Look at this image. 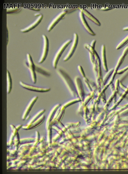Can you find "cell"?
Wrapping results in <instances>:
<instances>
[{
	"instance_id": "obj_1",
	"label": "cell",
	"mask_w": 128,
	"mask_h": 174,
	"mask_svg": "<svg viewBox=\"0 0 128 174\" xmlns=\"http://www.w3.org/2000/svg\"><path fill=\"white\" fill-rule=\"evenodd\" d=\"M56 72L58 75L64 82L66 86L67 87L68 89L69 90L71 93H72L73 94H76V92L75 87L72 80L70 78L68 75L61 69H58Z\"/></svg>"
},
{
	"instance_id": "obj_2",
	"label": "cell",
	"mask_w": 128,
	"mask_h": 174,
	"mask_svg": "<svg viewBox=\"0 0 128 174\" xmlns=\"http://www.w3.org/2000/svg\"><path fill=\"white\" fill-rule=\"evenodd\" d=\"M27 61L26 65L28 68L30 75L31 80L33 83L35 84L37 82V77L35 72V65L31 55L29 54L26 55Z\"/></svg>"
},
{
	"instance_id": "obj_3",
	"label": "cell",
	"mask_w": 128,
	"mask_h": 174,
	"mask_svg": "<svg viewBox=\"0 0 128 174\" xmlns=\"http://www.w3.org/2000/svg\"><path fill=\"white\" fill-rule=\"evenodd\" d=\"M72 41V40H68V41L65 42L60 47V48L58 50V51L56 52V54L54 56V59H53L52 62L53 67H54V69L56 68L58 61H59L60 58L61 56H62V53L64 52V50H65L66 48L68 46H69V44H70Z\"/></svg>"
},
{
	"instance_id": "obj_4",
	"label": "cell",
	"mask_w": 128,
	"mask_h": 174,
	"mask_svg": "<svg viewBox=\"0 0 128 174\" xmlns=\"http://www.w3.org/2000/svg\"><path fill=\"white\" fill-rule=\"evenodd\" d=\"M42 37L43 39V46L42 54L39 61V63H42L45 60L49 50V41L47 37L43 35Z\"/></svg>"
},
{
	"instance_id": "obj_5",
	"label": "cell",
	"mask_w": 128,
	"mask_h": 174,
	"mask_svg": "<svg viewBox=\"0 0 128 174\" xmlns=\"http://www.w3.org/2000/svg\"><path fill=\"white\" fill-rule=\"evenodd\" d=\"M78 42H79V36H78L77 33H74V39H73L72 46H71L70 49L68 54L64 58V61H68L73 56L75 51L76 48H77Z\"/></svg>"
},
{
	"instance_id": "obj_6",
	"label": "cell",
	"mask_w": 128,
	"mask_h": 174,
	"mask_svg": "<svg viewBox=\"0 0 128 174\" xmlns=\"http://www.w3.org/2000/svg\"><path fill=\"white\" fill-rule=\"evenodd\" d=\"M20 84L21 86L23 88L30 90V91L44 92L49 91L51 90V88H41V87L33 86V85L26 84L22 81L20 82Z\"/></svg>"
},
{
	"instance_id": "obj_7",
	"label": "cell",
	"mask_w": 128,
	"mask_h": 174,
	"mask_svg": "<svg viewBox=\"0 0 128 174\" xmlns=\"http://www.w3.org/2000/svg\"><path fill=\"white\" fill-rule=\"evenodd\" d=\"M67 11H64L59 13V14L56 16L55 18L53 19L47 28V30L48 31H50L57 24L58 22L62 19L65 16Z\"/></svg>"
},
{
	"instance_id": "obj_8",
	"label": "cell",
	"mask_w": 128,
	"mask_h": 174,
	"mask_svg": "<svg viewBox=\"0 0 128 174\" xmlns=\"http://www.w3.org/2000/svg\"><path fill=\"white\" fill-rule=\"evenodd\" d=\"M43 18V15L41 14L38 16L37 19L35 20L29 26L27 27L24 29H22L21 30V31L22 33H26L28 32L31 30L34 29V28L36 27L37 26L39 25L40 23L41 22V20Z\"/></svg>"
},
{
	"instance_id": "obj_9",
	"label": "cell",
	"mask_w": 128,
	"mask_h": 174,
	"mask_svg": "<svg viewBox=\"0 0 128 174\" xmlns=\"http://www.w3.org/2000/svg\"><path fill=\"white\" fill-rule=\"evenodd\" d=\"M79 16L80 19H81V23L84 27L85 28L87 31V32L89 34L92 36H95L96 34L94 33V32L91 29L90 27H89V24L86 21V20L84 16L83 13L81 12L79 13Z\"/></svg>"
},
{
	"instance_id": "obj_10",
	"label": "cell",
	"mask_w": 128,
	"mask_h": 174,
	"mask_svg": "<svg viewBox=\"0 0 128 174\" xmlns=\"http://www.w3.org/2000/svg\"><path fill=\"white\" fill-rule=\"evenodd\" d=\"M79 10H80L81 12L83 13L84 16H86V17L90 20L91 21H92L95 24L97 25L98 26H101V24L100 22L86 10L83 9V8H80Z\"/></svg>"
},
{
	"instance_id": "obj_11",
	"label": "cell",
	"mask_w": 128,
	"mask_h": 174,
	"mask_svg": "<svg viewBox=\"0 0 128 174\" xmlns=\"http://www.w3.org/2000/svg\"><path fill=\"white\" fill-rule=\"evenodd\" d=\"M101 58H102L103 66L104 69L106 71H107L108 68L106 59L105 46L104 45H102L101 48Z\"/></svg>"
},
{
	"instance_id": "obj_12",
	"label": "cell",
	"mask_w": 128,
	"mask_h": 174,
	"mask_svg": "<svg viewBox=\"0 0 128 174\" xmlns=\"http://www.w3.org/2000/svg\"><path fill=\"white\" fill-rule=\"evenodd\" d=\"M7 93H9L12 89V80L9 71H7Z\"/></svg>"
},
{
	"instance_id": "obj_13",
	"label": "cell",
	"mask_w": 128,
	"mask_h": 174,
	"mask_svg": "<svg viewBox=\"0 0 128 174\" xmlns=\"http://www.w3.org/2000/svg\"><path fill=\"white\" fill-rule=\"evenodd\" d=\"M37 97H35L34 98H33L32 100H31L30 103L29 104V105H28L27 108L26 109L25 111L24 112V115H23V120L25 119V118L26 116H27V115L28 114V113H29L30 110L31 108L32 107L33 105L34 104V103H35V102H36L37 99Z\"/></svg>"
},
{
	"instance_id": "obj_14",
	"label": "cell",
	"mask_w": 128,
	"mask_h": 174,
	"mask_svg": "<svg viewBox=\"0 0 128 174\" xmlns=\"http://www.w3.org/2000/svg\"><path fill=\"white\" fill-rule=\"evenodd\" d=\"M128 43V35L126 37L124 38L123 40H122V41L121 42V43L118 45L117 47H116V49L119 50L121 48L123 47L124 46L127 44Z\"/></svg>"
},
{
	"instance_id": "obj_15",
	"label": "cell",
	"mask_w": 128,
	"mask_h": 174,
	"mask_svg": "<svg viewBox=\"0 0 128 174\" xmlns=\"http://www.w3.org/2000/svg\"><path fill=\"white\" fill-rule=\"evenodd\" d=\"M125 57V56H124L123 55H122V56H121V57L119 58V61H118L117 64L116 65L115 67V68H114V71L117 72L119 67L121 66V65L122 64L123 62Z\"/></svg>"
},
{
	"instance_id": "obj_16",
	"label": "cell",
	"mask_w": 128,
	"mask_h": 174,
	"mask_svg": "<svg viewBox=\"0 0 128 174\" xmlns=\"http://www.w3.org/2000/svg\"><path fill=\"white\" fill-rule=\"evenodd\" d=\"M114 69L112 68L107 73V74L106 75V76H104V82H106L107 81V80L108 79V78L110 77L111 75L112 74V73H113L114 71Z\"/></svg>"
},
{
	"instance_id": "obj_17",
	"label": "cell",
	"mask_w": 128,
	"mask_h": 174,
	"mask_svg": "<svg viewBox=\"0 0 128 174\" xmlns=\"http://www.w3.org/2000/svg\"><path fill=\"white\" fill-rule=\"evenodd\" d=\"M85 47L86 49L89 50L90 52V53H91V54H94L95 51L94 48H93L92 46H91L90 45L85 44Z\"/></svg>"
},
{
	"instance_id": "obj_18",
	"label": "cell",
	"mask_w": 128,
	"mask_h": 174,
	"mask_svg": "<svg viewBox=\"0 0 128 174\" xmlns=\"http://www.w3.org/2000/svg\"><path fill=\"white\" fill-rule=\"evenodd\" d=\"M127 70H128V66L126 67L123 69L118 70L117 71V73L119 74H122V73L125 72Z\"/></svg>"
},
{
	"instance_id": "obj_19",
	"label": "cell",
	"mask_w": 128,
	"mask_h": 174,
	"mask_svg": "<svg viewBox=\"0 0 128 174\" xmlns=\"http://www.w3.org/2000/svg\"><path fill=\"white\" fill-rule=\"evenodd\" d=\"M78 68L81 75H82L83 77H85V74L83 70L82 67L81 66H79L78 67Z\"/></svg>"
},
{
	"instance_id": "obj_20",
	"label": "cell",
	"mask_w": 128,
	"mask_h": 174,
	"mask_svg": "<svg viewBox=\"0 0 128 174\" xmlns=\"http://www.w3.org/2000/svg\"><path fill=\"white\" fill-rule=\"evenodd\" d=\"M128 53V46L124 50L123 52V55L124 56H126Z\"/></svg>"
},
{
	"instance_id": "obj_21",
	"label": "cell",
	"mask_w": 128,
	"mask_h": 174,
	"mask_svg": "<svg viewBox=\"0 0 128 174\" xmlns=\"http://www.w3.org/2000/svg\"><path fill=\"white\" fill-rule=\"evenodd\" d=\"M96 43V41L95 40H93L92 41L91 43L90 46H92L93 48H94L95 46V45Z\"/></svg>"
},
{
	"instance_id": "obj_22",
	"label": "cell",
	"mask_w": 128,
	"mask_h": 174,
	"mask_svg": "<svg viewBox=\"0 0 128 174\" xmlns=\"http://www.w3.org/2000/svg\"><path fill=\"white\" fill-rule=\"evenodd\" d=\"M110 8H109L108 7H106L105 8L104 7H103L102 8H101V10H104V11H107L108 10H110Z\"/></svg>"
},
{
	"instance_id": "obj_23",
	"label": "cell",
	"mask_w": 128,
	"mask_h": 174,
	"mask_svg": "<svg viewBox=\"0 0 128 174\" xmlns=\"http://www.w3.org/2000/svg\"><path fill=\"white\" fill-rule=\"evenodd\" d=\"M123 30L124 31H128V27L124 28L123 29Z\"/></svg>"
}]
</instances>
